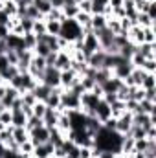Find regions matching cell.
Masks as SVG:
<instances>
[{
  "label": "cell",
  "mask_w": 156,
  "mask_h": 158,
  "mask_svg": "<svg viewBox=\"0 0 156 158\" xmlns=\"http://www.w3.org/2000/svg\"><path fill=\"white\" fill-rule=\"evenodd\" d=\"M33 94H35V98H37V101H44L48 96H50V92H51V88L48 86V85H44V83H37V86L31 90Z\"/></svg>",
  "instance_id": "18"
},
{
  "label": "cell",
  "mask_w": 156,
  "mask_h": 158,
  "mask_svg": "<svg viewBox=\"0 0 156 158\" xmlns=\"http://www.w3.org/2000/svg\"><path fill=\"white\" fill-rule=\"evenodd\" d=\"M59 37L66 39L68 42H74L76 39L83 37V30H81V26L74 19H64L61 22V33H59Z\"/></svg>",
  "instance_id": "1"
},
{
  "label": "cell",
  "mask_w": 156,
  "mask_h": 158,
  "mask_svg": "<svg viewBox=\"0 0 156 158\" xmlns=\"http://www.w3.org/2000/svg\"><path fill=\"white\" fill-rule=\"evenodd\" d=\"M31 33L39 39L42 35H48L46 33V22L44 20H33V30H31Z\"/></svg>",
  "instance_id": "28"
},
{
  "label": "cell",
  "mask_w": 156,
  "mask_h": 158,
  "mask_svg": "<svg viewBox=\"0 0 156 158\" xmlns=\"http://www.w3.org/2000/svg\"><path fill=\"white\" fill-rule=\"evenodd\" d=\"M72 2H76V4H79V2H81V0H72Z\"/></svg>",
  "instance_id": "51"
},
{
  "label": "cell",
  "mask_w": 156,
  "mask_h": 158,
  "mask_svg": "<svg viewBox=\"0 0 156 158\" xmlns=\"http://www.w3.org/2000/svg\"><path fill=\"white\" fill-rule=\"evenodd\" d=\"M44 22H46V33L53 35V37H59V33H61V22L59 20H44Z\"/></svg>",
  "instance_id": "23"
},
{
  "label": "cell",
  "mask_w": 156,
  "mask_h": 158,
  "mask_svg": "<svg viewBox=\"0 0 156 158\" xmlns=\"http://www.w3.org/2000/svg\"><path fill=\"white\" fill-rule=\"evenodd\" d=\"M20 99H22V105H30V107H33V105L37 103V98H35V94H33L31 90L22 92V94H20Z\"/></svg>",
  "instance_id": "33"
},
{
  "label": "cell",
  "mask_w": 156,
  "mask_h": 158,
  "mask_svg": "<svg viewBox=\"0 0 156 158\" xmlns=\"http://www.w3.org/2000/svg\"><path fill=\"white\" fill-rule=\"evenodd\" d=\"M44 61H46V66H53L55 61H57V52H50V53L44 57Z\"/></svg>",
  "instance_id": "43"
},
{
  "label": "cell",
  "mask_w": 156,
  "mask_h": 158,
  "mask_svg": "<svg viewBox=\"0 0 156 158\" xmlns=\"http://www.w3.org/2000/svg\"><path fill=\"white\" fill-rule=\"evenodd\" d=\"M90 26H92L94 31H99V30L107 28V19H105L103 15H92V22H90Z\"/></svg>",
  "instance_id": "25"
},
{
  "label": "cell",
  "mask_w": 156,
  "mask_h": 158,
  "mask_svg": "<svg viewBox=\"0 0 156 158\" xmlns=\"http://www.w3.org/2000/svg\"><path fill=\"white\" fill-rule=\"evenodd\" d=\"M11 138L20 145V143H24L26 140H30V132L26 131V127H13V131H11Z\"/></svg>",
  "instance_id": "16"
},
{
  "label": "cell",
  "mask_w": 156,
  "mask_h": 158,
  "mask_svg": "<svg viewBox=\"0 0 156 158\" xmlns=\"http://www.w3.org/2000/svg\"><path fill=\"white\" fill-rule=\"evenodd\" d=\"M4 52H6V44L4 40H0V55H4Z\"/></svg>",
  "instance_id": "49"
},
{
  "label": "cell",
  "mask_w": 156,
  "mask_h": 158,
  "mask_svg": "<svg viewBox=\"0 0 156 158\" xmlns=\"http://www.w3.org/2000/svg\"><path fill=\"white\" fill-rule=\"evenodd\" d=\"M99 96H96L94 92H83L81 94V110L83 109H90V110H94L96 109V105L99 103Z\"/></svg>",
  "instance_id": "9"
},
{
  "label": "cell",
  "mask_w": 156,
  "mask_h": 158,
  "mask_svg": "<svg viewBox=\"0 0 156 158\" xmlns=\"http://www.w3.org/2000/svg\"><path fill=\"white\" fill-rule=\"evenodd\" d=\"M22 40H24V48L26 50H33L35 46H37V37L30 31V33H24L22 35Z\"/></svg>",
  "instance_id": "32"
},
{
  "label": "cell",
  "mask_w": 156,
  "mask_h": 158,
  "mask_svg": "<svg viewBox=\"0 0 156 158\" xmlns=\"http://www.w3.org/2000/svg\"><path fill=\"white\" fill-rule=\"evenodd\" d=\"M109 6L114 9V7H121L123 6V0H109Z\"/></svg>",
  "instance_id": "48"
},
{
  "label": "cell",
  "mask_w": 156,
  "mask_h": 158,
  "mask_svg": "<svg viewBox=\"0 0 156 158\" xmlns=\"http://www.w3.org/2000/svg\"><path fill=\"white\" fill-rule=\"evenodd\" d=\"M81 86H83L84 92H90V90L96 86V81H94L92 76H83V77H81Z\"/></svg>",
  "instance_id": "35"
},
{
  "label": "cell",
  "mask_w": 156,
  "mask_h": 158,
  "mask_svg": "<svg viewBox=\"0 0 156 158\" xmlns=\"http://www.w3.org/2000/svg\"><path fill=\"white\" fill-rule=\"evenodd\" d=\"M4 44H6V50H15V52L26 50V48H24V40H22V37L13 35V33H7V35H6Z\"/></svg>",
  "instance_id": "8"
},
{
  "label": "cell",
  "mask_w": 156,
  "mask_h": 158,
  "mask_svg": "<svg viewBox=\"0 0 156 158\" xmlns=\"http://www.w3.org/2000/svg\"><path fill=\"white\" fill-rule=\"evenodd\" d=\"M4 55H6V59H7L9 64H13V66L18 64V52H15V50H6Z\"/></svg>",
  "instance_id": "37"
},
{
  "label": "cell",
  "mask_w": 156,
  "mask_h": 158,
  "mask_svg": "<svg viewBox=\"0 0 156 158\" xmlns=\"http://www.w3.org/2000/svg\"><path fill=\"white\" fill-rule=\"evenodd\" d=\"M142 70L147 72V74H156V59H145Z\"/></svg>",
  "instance_id": "39"
},
{
  "label": "cell",
  "mask_w": 156,
  "mask_h": 158,
  "mask_svg": "<svg viewBox=\"0 0 156 158\" xmlns=\"http://www.w3.org/2000/svg\"><path fill=\"white\" fill-rule=\"evenodd\" d=\"M59 76H61V72H59L55 66H46V68H44V74H42V77H40V83L48 85L50 88L61 86V83H59Z\"/></svg>",
  "instance_id": "3"
},
{
  "label": "cell",
  "mask_w": 156,
  "mask_h": 158,
  "mask_svg": "<svg viewBox=\"0 0 156 158\" xmlns=\"http://www.w3.org/2000/svg\"><path fill=\"white\" fill-rule=\"evenodd\" d=\"M138 105H140V112H145V114H156V103H153V101L142 99V101H138Z\"/></svg>",
  "instance_id": "27"
},
{
  "label": "cell",
  "mask_w": 156,
  "mask_h": 158,
  "mask_svg": "<svg viewBox=\"0 0 156 158\" xmlns=\"http://www.w3.org/2000/svg\"><path fill=\"white\" fill-rule=\"evenodd\" d=\"M17 74H18V68H17V66H13V64H9L4 72H0V77L4 79V83H9L11 79L17 76Z\"/></svg>",
  "instance_id": "29"
},
{
  "label": "cell",
  "mask_w": 156,
  "mask_h": 158,
  "mask_svg": "<svg viewBox=\"0 0 156 158\" xmlns=\"http://www.w3.org/2000/svg\"><path fill=\"white\" fill-rule=\"evenodd\" d=\"M81 81V76H77L72 68H68V70H63L61 72V76H59V83H61V86L64 88V90H70L76 83Z\"/></svg>",
  "instance_id": "4"
},
{
  "label": "cell",
  "mask_w": 156,
  "mask_h": 158,
  "mask_svg": "<svg viewBox=\"0 0 156 158\" xmlns=\"http://www.w3.org/2000/svg\"><path fill=\"white\" fill-rule=\"evenodd\" d=\"M94 112H96V118H97L99 121H101V123H103L105 119L110 118V105H109V103H105L103 99H99V103L96 105Z\"/></svg>",
  "instance_id": "12"
},
{
  "label": "cell",
  "mask_w": 156,
  "mask_h": 158,
  "mask_svg": "<svg viewBox=\"0 0 156 158\" xmlns=\"http://www.w3.org/2000/svg\"><path fill=\"white\" fill-rule=\"evenodd\" d=\"M143 42H147V44H156L154 28H143Z\"/></svg>",
  "instance_id": "34"
},
{
  "label": "cell",
  "mask_w": 156,
  "mask_h": 158,
  "mask_svg": "<svg viewBox=\"0 0 156 158\" xmlns=\"http://www.w3.org/2000/svg\"><path fill=\"white\" fill-rule=\"evenodd\" d=\"M6 127H7V125H4V123H2V121H0V132H2V131H4V129H6Z\"/></svg>",
  "instance_id": "50"
},
{
  "label": "cell",
  "mask_w": 156,
  "mask_h": 158,
  "mask_svg": "<svg viewBox=\"0 0 156 158\" xmlns=\"http://www.w3.org/2000/svg\"><path fill=\"white\" fill-rule=\"evenodd\" d=\"M59 114H61V112H57V110H53V109H46V112H44V116H42V123H44V127L53 129V127L57 125V118H59Z\"/></svg>",
  "instance_id": "15"
},
{
  "label": "cell",
  "mask_w": 156,
  "mask_h": 158,
  "mask_svg": "<svg viewBox=\"0 0 156 158\" xmlns=\"http://www.w3.org/2000/svg\"><path fill=\"white\" fill-rule=\"evenodd\" d=\"M0 121L4 123V125H11V110L9 109H6V110H2V114H0Z\"/></svg>",
  "instance_id": "42"
},
{
  "label": "cell",
  "mask_w": 156,
  "mask_h": 158,
  "mask_svg": "<svg viewBox=\"0 0 156 158\" xmlns=\"http://www.w3.org/2000/svg\"><path fill=\"white\" fill-rule=\"evenodd\" d=\"M143 99H147V101H153V103H156V88L145 90V96H143Z\"/></svg>",
  "instance_id": "44"
},
{
  "label": "cell",
  "mask_w": 156,
  "mask_h": 158,
  "mask_svg": "<svg viewBox=\"0 0 156 158\" xmlns=\"http://www.w3.org/2000/svg\"><path fill=\"white\" fill-rule=\"evenodd\" d=\"M28 116L18 109V110H11V127H26Z\"/></svg>",
  "instance_id": "17"
},
{
  "label": "cell",
  "mask_w": 156,
  "mask_h": 158,
  "mask_svg": "<svg viewBox=\"0 0 156 158\" xmlns=\"http://www.w3.org/2000/svg\"><path fill=\"white\" fill-rule=\"evenodd\" d=\"M51 155H53V145L50 142L35 145V149H33V158H50Z\"/></svg>",
  "instance_id": "13"
},
{
  "label": "cell",
  "mask_w": 156,
  "mask_h": 158,
  "mask_svg": "<svg viewBox=\"0 0 156 158\" xmlns=\"http://www.w3.org/2000/svg\"><path fill=\"white\" fill-rule=\"evenodd\" d=\"M40 125H44L40 118H37V116H30V118H28V121H26V131L30 132V131H33V129L40 127Z\"/></svg>",
  "instance_id": "36"
},
{
  "label": "cell",
  "mask_w": 156,
  "mask_h": 158,
  "mask_svg": "<svg viewBox=\"0 0 156 158\" xmlns=\"http://www.w3.org/2000/svg\"><path fill=\"white\" fill-rule=\"evenodd\" d=\"M147 15L153 19V20H156V2H151L149 4V9H147Z\"/></svg>",
  "instance_id": "46"
},
{
  "label": "cell",
  "mask_w": 156,
  "mask_h": 158,
  "mask_svg": "<svg viewBox=\"0 0 156 158\" xmlns=\"http://www.w3.org/2000/svg\"><path fill=\"white\" fill-rule=\"evenodd\" d=\"M55 127L64 134V138H66V134L72 131V123H70V118H68V112H66V110L59 114V118H57V125H55Z\"/></svg>",
  "instance_id": "14"
},
{
  "label": "cell",
  "mask_w": 156,
  "mask_h": 158,
  "mask_svg": "<svg viewBox=\"0 0 156 158\" xmlns=\"http://www.w3.org/2000/svg\"><path fill=\"white\" fill-rule=\"evenodd\" d=\"M9 20H11V17H9L4 9H0V26H7Z\"/></svg>",
  "instance_id": "45"
},
{
  "label": "cell",
  "mask_w": 156,
  "mask_h": 158,
  "mask_svg": "<svg viewBox=\"0 0 156 158\" xmlns=\"http://www.w3.org/2000/svg\"><path fill=\"white\" fill-rule=\"evenodd\" d=\"M125 112H127V110H125V101H119V99H117V101H114V103L110 105V116H112V118L117 119L119 116H123Z\"/></svg>",
  "instance_id": "22"
},
{
  "label": "cell",
  "mask_w": 156,
  "mask_h": 158,
  "mask_svg": "<svg viewBox=\"0 0 156 158\" xmlns=\"http://www.w3.org/2000/svg\"><path fill=\"white\" fill-rule=\"evenodd\" d=\"M64 2H66V0H51L50 4H51V7H57V9H61V7L64 6Z\"/></svg>",
  "instance_id": "47"
},
{
  "label": "cell",
  "mask_w": 156,
  "mask_h": 158,
  "mask_svg": "<svg viewBox=\"0 0 156 158\" xmlns=\"http://www.w3.org/2000/svg\"><path fill=\"white\" fill-rule=\"evenodd\" d=\"M20 26H22V30H24V33H30L31 30H33V20L31 19H20Z\"/></svg>",
  "instance_id": "41"
},
{
  "label": "cell",
  "mask_w": 156,
  "mask_h": 158,
  "mask_svg": "<svg viewBox=\"0 0 156 158\" xmlns=\"http://www.w3.org/2000/svg\"><path fill=\"white\" fill-rule=\"evenodd\" d=\"M61 11H63L64 19H76L79 13V7H77V4H64L61 7Z\"/></svg>",
  "instance_id": "24"
},
{
  "label": "cell",
  "mask_w": 156,
  "mask_h": 158,
  "mask_svg": "<svg viewBox=\"0 0 156 158\" xmlns=\"http://www.w3.org/2000/svg\"><path fill=\"white\" fill-rule=\"evenodd\" d=\"M105 63H107V53H105L103 50L94 52V53H92V55H88V59H86V64H88L90 68H94V70L105 68Z\"/></svg>",
  "instance_id": "7"
},
{
  "label": "cell",
  "mask_w": 156,
  "mask_h": 158,
  "mask_svg": "<svg viewBox=\"0 0 156 158\" xmlns=\"http://www.w3.org/2000/svg\"><path fill=\"white\" fill-rule=\"evenodd\" d=\"M79 11H83V13H90L92 15V0H81L77 4Z\"/></svg>",
  "instance_id": "40"
},
{
  "label": "cell",
  "mask_w": 156,
  "mask_h": 158,
  "mask_svg": "<svg viewBox=\"0 0 156 158\" xmlns=\"http://www.w3.org/2000/svg\"><path fill=\"white\" fill-rule=\"evenodd\" d=\"M83 53L86 55V59H88V55H92L94 52H97V50H101V46H99V40L96 37V33L94 31H86V33H83Z\"/></svg>",
  "instance_id": "2"
},
{
  "label": "cell",
  "mask_w": 156,
  "mask_h": 158,
  "mask_svg": "<svg viewBox=\"0 0 156 158\" xmlns=\"http://www.w3.org/2000/svg\"><path fill=\"white\" fill-rule=\"evenodd\" d=\"M31 109H33V116H37V118L42 119V116H44V112H46V109H48V107L44 105V101H37Z\"/></svg>",
  "instance_id": "38"
},
{
  "label": "cell",
  "mask_w": 156,
  "mask_h": 158,
  "mask_svg": "<svg viewBox=\"0 0 156 158\" xmlns=\"http://www.w3.org/2000/svg\"><path fill=\"white\" fill-rule=\"evenodd\" d=\"M129 63H130V64H132L134 68H142V66H143V63H145V57H143V55H142V53L138 52V48H136V52H134V53L130 55Z\"/></svg>",
  "instance_id": "30"
},
{
  "label": "cell",
  "mask_w": 156,
  "mask_h": 158,
  "mask_svg": "<svg viewBox=\"0 0 156 158\" xmlns=\"http://www.w3.org/2000/svg\"><path fill=\"white\" fill-rule=\"evenodd\" d=\"M132 129V114L130 112H125L123 116H119L116 119V132L121 136H127Z\"/></svg>",
  "instance_id": "6"
},
{
  "label": "cell",
  "mask_w": 156,
  "mask_h": 158,
  "mask_svg": "<svg viewBox=\"0 0 156 158\" xmlns=\"http://www.w3.org/2000/svg\"><path fill=\"white\" fill-rule=\"evenodd\" d=\"M48 140H50V129H48V127L40 125V127H37V129L30 131V142H31L33 145H40V143H46Z\"/></svg>",
  "instance_id": "5"
},
{
  "label": "cell",
  "mask_w": 156,
  "mask_h": 158,
  "mask_svg": "<svg viewBox=\"0 0 156 158\" xmlns=\"http://www.w3.org/2000/svg\"><path fill=\"white\" fill-rule=\"evenodd\" d=\"M9 17H17L18 13V7H17V2L15 0H4V7H2Z\"/></svg>",
  "instance_id": "31"
},
{
  "label": "cell",
  "mask_w": 156,
  "mask_h": 158,
  "mask_svg": "<svg viewBox=\"0 0 156 158\" xmlns=\"http://www.w3.org/2000/svg\"><path fill=\"white\" fill-rule=\"evenodd\" d=\"M46 2H51V0H46Z\"/></svg>",
  "instance_id": "52"
},
{
  "label": "cell",
  "mask_w": 156,
  "mask_h": 158,
  "mask_svg": "<svg viewBox=\"0 0 156 158\" xmlns=\"http://www.w3.org/2000/svg\"><path fill=\"white\" fill-rule=\"evenodd\" d=\"M59 72H63V70H68L70 66H72V55L68 53V52H57V61H55V64H53Z\"/></svg>",
  "instance_id": "10"
},
{
  "label": "cell",
  "mask_w": 156,
  "mask_h": 158,
  "mask_svg": "<svg viewBox=\"0 0 156 158\" xmlns=\"http://www.w3.org/2000/svg\"><path fill=\"white\" fill-rule=\"evenodd\" d=\"M140 86L143 90H151V88H156V74H145V77L142 79Z\"/></svg>",
  "instance_id": "26"
},
{
  "label": "cell",
  "mask_w": 156,
  "mask_h": 158,
  "mask_svg": "<svg viewBox=\"0 0 156 158\" xmlns=\"http://www.w3.org/2000/svg\"><path fill=\"white\" fill-rule=\"evenodd\" d=\"M6 85H7V83H6ZM18 96H20V92H18L17 88H13V86H9V85H7V86H6V94H4V98L0 99V103H2L6 109H11L13 101H15Z\"/></svg>",
  "instance_id": "11"
},
{
  "label": "cell",
  "mask_w": 156,
  "mask_h": 158,
  "mask_svg": "<svg viewBox=\"0 0 156 158\" xmlns=\"http://www.w3.org/2000/svg\"><path fill=\"white\" fill-rule=\"evenodd\" d=\"M154 22L147 13H138L136 15V26H140V28H154Z\"/></svg>",
  "instance_id": "21"
},
{
  "label": "cell",
  "mask_w": 156,
  "mask_h": 158,
  "mask_svg": "<svg viewBox=\"0 0 156 158\" xmlns=\"http://www.w3.org/2000/svg\"><path fill=\"white\" fill-rule=\"evenodd\" d=\"M123 85V79H117V77H110L107 79L103 85H101V88H103V94L105 92H117V88Z\"/></svg>",
  "instance_id": "19"
},
{
  "label": "cell",
  "mask_w": 156,
  "mask_h": 158,
  "mask_svg": "<svg viewBox=\"0 0 156 158\" xmlns=\"http://www.w3.org/2000/svg\"><path fill=\"white\" fill-rule=\"evenodd\" d=\"M138 52H140L145 59H156V44H147V42H143V44L138 46Z\"/></svg>",
  "instance_id": "20"
}]
</instances>
